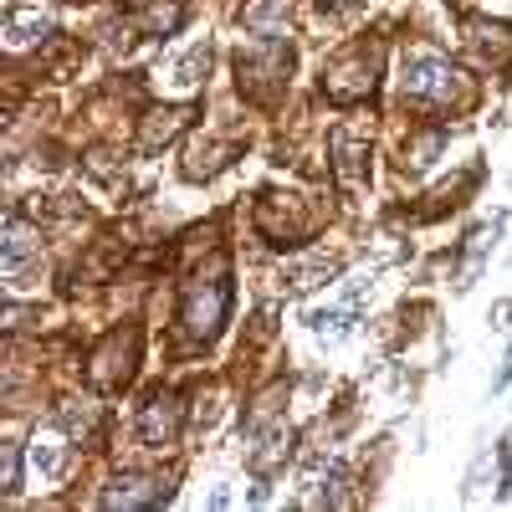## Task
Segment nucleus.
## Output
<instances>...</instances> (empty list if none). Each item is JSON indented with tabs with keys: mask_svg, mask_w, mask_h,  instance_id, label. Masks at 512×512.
Segmentation results:
<instances>
[{
	"mask_svg": "<svg viewBox=\"0 0 512 512\" xmlns=\"http://www.w3.org/2000/svg\"><path fill=\"white\" fill-rule=\"evenodd\" d=\"M226 308H231V277H226V267L216 262L210 272H200V277L185 287L180 323H185L190 338H216L221 323H226Z\"/></svg>",
	"mask_w": 512,
	"mask_h": 512,
	"instance_id": "f257e3e1",
	"label": "nucleus"
},
{
	"mask_svg": "<svg viewBox=\"0 0 512 512\" xmlns=\"http://www.w3.org/2000/svg\"><path fill=\"white\" fill-rule=\"evenodd\" d=\"M405 93H410L415 103H446V98L456 93V67H451L446 57H431V52L410 57V67H405Z\"/></svg>",
	"mask_w": 512,
	"mask_h": 512,
	"instance_id": "f03ea898",
	"label": "nucleus"
},
{
	"mask_svg": "<svg viewBox=\"0 0 512 512\" xmlns=\"http://www.w3.org/2000/svg\"><path fill=\"white\" fill-rule=\"evenodd\" d=\"M374 67H379V52L359 47L344 67H333V72H328V98H333V103H354V98H364V93L374 88Z\"/></svg>",
	"mask_w": 512,
	"mask_h": 512,
	"instance_id": "7ed1b4c3",
	"label": "nucleus"
},
{
	"mask_svg": "<svg viewBox=\"0 0 512 512\" xmlns=\"http://www.w3.org/2000/svg\"><path fill=\"white\" fill-rule=\"evenodd\" d=\"M134 354H139V333L128 328V333H113L108 344L93 354V384H123L128 374H134Z\"/></svg>",
	"mask_w": 512,
	"mask_h": 512,
	"instance_id": "20e7f679",
	"label": "nucleus"
},
{
	"mask_svg": "<svg viewBox=\"0 0 512 512\" xmlns=\"http://www.w3.org/2000/svg\"><path fill=\"white\" fill-rule=\"evenodd\" d=\"M31 256H41V231H36L31 221L11 216V221H6V241H0V267H6L11 282H21V272H26Z\"/></svg>",
	"mask_w": 512,
	"mask_h": 512,
	"instance_id": "39448f33",
	"label": "nucleus"
},
{
	"mask_svg": "<svg viewBox=\"0 0 512 512\" xmlns=\"http://www.w3.org/2000/svg\"><path fill=\"white\" fill-rule=\"evenodd\" d=\"M175 431H180V400L159 390L144 405V415H139V436H144V446H169V441H175Z\"/></svg>",
	"mask_w": 512,
	"mask_h": 512,
	"instance_id": "423d86ee",
	"label": "nucleus"
},
{
	"mask_svg": "<svg viewBox=\"0 0 512 512\" xmlns=\"http://www.w3.org/2000/svg\"><path fill=\"white\" fill-rule=\"evenodd\" d=\"M195 113L190 108H154L149 118H144V134H139V149L144 154H159L169 139H180V128L190 123Z\"/></svg>",
	"mask_w": 512,
	"mask_h": 512,
	"instance_id": "0eeeda50",
	"label": "nucleus"
},
{
	"mask_svg": "<svg viewBox=\"0 0 512 512\" xmlns=\"http://www.w3.org/2000/svg\"><path fill=\"white\" fill-rule=\"evenodd\" d=\"M41 36H52V21L41 16V11H11V16H6V47H11V52L36 47Z\"/></svg>",
	"mask_w": 512,
	"mask_h": 512,
	"instance_id": "6e6552de",
	"label": "nucleus"
},
{
	"mask_svg": "<svg viewBox=\"0 0 512 512\" xmlns=\"http://www.w3.org/2000/svg\"><path fill=\"white\" fill-rule=\"evenodd\" d=\"M159 497H169V492H159V487L144 482V477H118V482L103 492V507H154Z\"/></svg>",
	"mask_w": 512,
	"mask_h": 512,
	"instance_id": "1a4fd4ad",
	"label": "nucleus"
},
{
	"mask_svg": "<svg viewBox=\"0 0 512 512\" xmlns=\"http://www.w3.org/2000/svg\"><path fill=\"white\" fill-rule=\"evenodd\" d=\"M31 466H36L41 477H62V472H67V446H62L57 431H41V436L31 441Z\"/></svg>",
	"mask_w": 512,
	"mask_h": 512,
	"instance_id": "9d476101",
	"label": "nucleus"
},
{
	"mask_svg": "<svg viewBox=\"0 0 512 512\" xmlns=\"http://www.w3.org/2000/svg\"><path fill=\"white\" fill-rule=\"evenodd\" d=\"M497 231H502V221H497V226H482V231H472V241H466V256H461V272H456V287H461V292H466V287L477 282V267H482V256L492 251Z\"/></svg>",
	"mask_w": 512,
	"mask_h": 512,
	"instance_id": "9b49d317",
	"label": "nucleus"
},
{
	"mask_svg": "<svg viewBox=\"0 0 512 512\" xmlns=\"http://www.w3.org/2000/svg\"><path fill=\"white\" fill-rule=\"evenodd\" d=\"M282 26H287V0H256L246 11V31H256L262 41H277Z\"/></svg>",
	"mask_w": 512,
	"mask_h": 512,
	"instance_id": "f8f14e48",
	"label": "nucleus"
},
{
	"mask_svg": "<svg viewBox=\"0 0 512 512\" xmlns=\"http://www.w3.org/2000/svg\"><path fill=\"white\" fill-rule=\"evenodd\" d=\"M333 272H338V256H323V251H318V256H308V262H297L292 272H282V277H292V282H287L292 292H308V287H318V282L333 277Z\"/></svg>",
	"mask_w": 512,
	"mask_h": 512,
	"instance_id": "ddd939ff",
	"label": "nucleus"
},
{
	"mask_svg": "<svg viewBox=\"0 0 512 512\" xmlns=\"http://www.w3.org/2000/svg\"><path fill=\"white\" fill-rule=\"evenodd\" d=\"M287 456H292V431H287V425H272L267 441L251 451V466H256V472H272V466L287 461Z\"/></svg>",
	"mask_w": 512,
	"mask_h": 512,
	"instance_id": "4468645a",
	"label": "nucleus"
},
{
	"mask_svg": "<svg viewBox=\"0 0 512 512\" xmlns=\"http://www.w3.org/2000/svg\"><path fill=\"white\" fill-rule=\"evenodd\" d=\"M333 154H338V180L354 190V185H359V159H364V149H359V139L349 134V128H338V134H333Z\"/></svg>",
	"mask_w": 512,
	"mask_h": 512,
	"instance_id": "2eb2a0df",
	"label": "nucleus"
},
{
	"mask_svg": "<svg viewBox=\"0 0 512 512\" xmlns=\"http://www.w3.org/2000/svg\"><path fill=\"white\" fill-rule=\"evenodd\" d=\"M308 323H313V333H318V338L338 344V338H349V328H354V313H349V308H328V313H313Z\"/></svg>",
	"mask_w": 512,
	"mask_h": 512,
	"instance_id": "dca6fc26",
	"label": "nucleus"
},
{
	"mask_svg": "<svg viewBox=\"0 0 512 512\" xmlns=\"http://www.w3.org/2000/svg\"><path fill=\"white\" fill-rule=\"evenodd\" d=\"M205 67H210V47H195L185 62H175V72H169V82L175 88H195V82L205 77Z\"/></svg>",
	"mask_w": 512,
	"mask_h": 512,
	"instance_id": "f3484780",
	"label": "nucleus"
},
{
	"mask_svg": "<svg viewBox=\"0 0 512 512\" xmlns=\"http://www.w3.org/2000/svg\"><path fill=\"white\" fill-rule=\"evenodd\" d=\"M0 487L21 492V446H0Z\"/></svg>",
	"mask_w": 512,
	"mask_h": 512,
	"instance_id": "a211bd4d",
	"label": "nucleus"
},
{
	"mask_svg": "<svg viewBox=\"0 0 512 512\" xmlns=\"http://www.w3.org/2000/svg\"><path fill=\"white\" fill-rule=\"evenodd\" d=\"M144 21H149V31H175V26L185 21V11H180V6H164V0H154V6L144 11Z\"/></svg>",
	"mask_w": 512,
	"mask_h": 512,
	"instance_id": "6ab92c4d",
	"label": "nucleus"
},
{
	"mask_svg": "<svg viewBox=\"0 0 512 512\" xmlns=\"http://www.w3.org/2000/svg\"><path fill=\"white\" fill-rule=\"evenodd\" d=\"M93 420H98L93 410H72V405L62 410V425H67V431H93Z\"/></svg>",
	"mask_w": 512,
	"mask_h": 512,
	"instance_id": "aec40b11",
	"label": "nucleus"
},
{
	"mask_svg": "<svg viewBox=\"0 0 512 512\" xmlns=\"http://www.w3.org/2000/svg\"><path fill=\"white\" fill-rule=\"evenodd\" d=\"M507 384H512V354H507V364H502V374H497L492 390H507Z\"/></svg>",
	"mask_w": 512,
	"mask_h": 512,
	"instance_id": "412c9836",
	"label": "nucleus"
},
{
	"mask_svg": "<svg viewBox=\"0 0 512 512\" xmlns=\"http://www.w3.org/2000/svg\"><path fill=\"white\" fill-rule=\"evenodd\" d=\"M328 6H333V11H354L359 0H323V11H328Z\"/></svg>",
	"mask_w": 512,
	"mask_h": 512,
	"instance_id": "4be33fe9",
	"label": "nucleus"
}]
</instances>
